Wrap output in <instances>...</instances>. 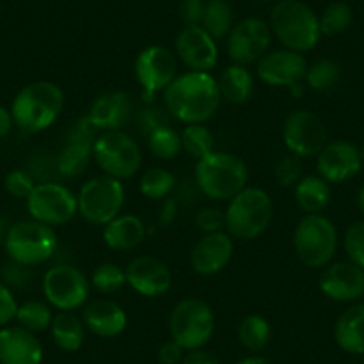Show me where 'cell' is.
<instances>
[{
  "mask_svg": "<svg viewBox=\"0 0 364 364\" xmlns=\"http://www.w3.org/2000/svg\"><path fill=\"white\" fill-rule=\"evenodd\" d=\"M163 93L170 117L186 125L205 124L215 117L222 104L218 82L208 72L177 75Z\"/></svg>",
  "mask_w": 364,
  "mask_h": 364,
  "instance_id": "cell-1",
  "label": "cell"
},
{
  "mask_svg": "<svg viewBox=\"0 0 364 364\" xmlns=\"http://www.w3.org/2000/svg\"><path fill=\"white\" fill-rule=\"evenodd\" d=\"M272 34L289 50L306 54L321 38L320 16L302 0H277L269 13Z\"/></svg>",
  "mask_w": 364,
  "mask_h": 364,
  "instance_id": "cell-2",
  "label": "cell"
},
{
  "mask_svg": "<svg viewBox=\"0 0 364 364\" xmlns=\"http://www.w3.org/2000/svg\"><path fill=\"white\" fill-rule=\"evenodd\" d=\"M65 107V93L48 80L27 84L16 93L11 104L13 122L23 132H41L50 127Z\"/></svg>",
  "mask_w": 364,
  "mask_h": 364,
  "instance_id": "cell-3",
  "label": "cell"
},
{
  "mask_svg": "<svg viewBox=\"0 0 364 364\" xmlns=\"http://www.w3.org/2000/svg\"><path fill=\"white\" fill-rule=\"evenodd\" d=\"M195 182L208 198L225 202L247 188L248 168L234 154L211 152L195 164Z\"/></svg>",
  "mask_w": 364,
  "mask_h": 364,
  "instance_id": "cell-4",
  "label": "cell"
},
{
  "mask_svg": "<svg viewBox=\"0 0 364 364\" xmlns=\"http://www.w3.org/2000/svg\"><path fill=\"white\" fill-rule=\"evenodd\" d=\"M273 218L272 197L261 188H245L230 198L225 209V229L230 237L250 241L262 236Z\"/></svg>",
  "mask_w": 364,
  "mask_h": 364,
  "instance_id": "cell-5",
  "label": "cell"
},
{
  "mask_svg": "<svg viewBox=\"0 0 364 364\" xmlns=\"http://www.w3.org/2000/svg\"><path fill=\"white\" fill-rule=\"evenodd\" d=\"M339 236L334 222L325 215H306L293 232L296 257L307 268H325L338 252Z\"/></svg>",
  "mask_w": 364,
  "mask_h": 364,
  "instance_id": "cell-6",
  "label": "cell"
},
{
  "mask_svg": "<svg viewBox=\"0 0 364 364\" xmlns=\"http://www.w3.org/2000/svg\"><path fill=\"white\" fill-rule=\"evenodd\" d=\"M168 328L171 339L186 352L204 348L215 334V313L204 300L184 299L171 309Z\"/></svg>",
  "mask_w": 364,
  "mask_h": 364,
  "instance_id": "cell-7",
  "label": "cell"
},
{
  "mask_svg": "<svg viewBox=\"0 0 364 364\" xmlns=\"http://www.w3.org/2000/svg\"><path fill=\"white\" fill-rule=\"evenodd\" d=\"M9 259L23 266H36L48 261L58 248V236L54 227L36 220H22L13 223L4 241Z\"/></svg>",
  "mask_w": 364,
  "mask_h": 364,
  "instance_id": "cell-8",
  "label": "cell"
},
{
  "mask_svg": "<svg viewBox=\"0 0 364 364\" xmlns=\"http://www.w3.org/2000/svg\"><path fill=\"white\" fill-rule=\"evenodd\" d=\"M124 204V184L109 175L90 178L77 195V213L91 225H107L122 215Z\"/></svg>",
  "mask_w": 364,
  "mask_h": 364,
  "instance_id": "cell-9",
  "label": "cell"
},
{
  "mask_svg": "<svg viewBox=\"0 0 364 364\" xmlns=\"http://www.w3.org/2000/svg\"><path fill=\"white\" fill-rule=\"evenodd\" d=\"M93 161L104 175L124 181L134 177L143 163L139 143L124 131L102 132L93 143Z\"/></svg>",
  "mask_w": 364,
  "mask_h": 364,
  "instance_id": "cell-10",
  "label": "cell"
},
{
  "mask_svg": "<svg viewBox=\"0 0 364 364\" xmlns=\"http://www.w3.org/2000/svg\"><path fill=\"white\" fill-rule=\"evenodd\" d=\"M306 55L300 52L281 48V50L266 52L255 63V73L259 80L273 87H288L295 97H302V82L307 73Z\"/></svg>",
  "mask_w": 364,
  "mask_h": 364,
  "instance_id": "cell-11",
  "label": "cell"
},
{
  "mask_svg": "<svg viewBox=\"0 0 364 364\" xmlns=\"http://www.w3.org/2000/svg\"><path fill=\"white\" fill-rule=\"evenodd\" d=\"M41 288L47 302L58 311L79 309L90 296V281L72 264H58L47 269Z\"/></svg>",
  "mask_w": 364,
  "mask_h": 364,
  "instance_id": "cell-12",
  "label": "cell"
},
{
  "mask_svg": "<svg viewBox=\"0 0 364 364\" xmlns=\"http://www.w3.org/2000/svg\"><path fill=\"white\" fill-rule=\"evenodd\" d=\"M26 202L31 218L48 227L65 225L77 215V195L59 182L36 184Z\"/></svg>",
  "mask_w": 364,
  "mask_h": 364,
  "instance_id": "cell-13",
  "label": "cell"
},
{
  "mask_svg": "<svg viewBox=\"0 0 364 364\" xmlns=\"http://www.w3.org/2000/svg\"><path fill=\"white\" fill-rule=\"evenodd\" d=\"M134 75L141 86L143 100L150 104L152 97L166 90L177 77V58L163 45H150L136 58Z\"/></svg>",
  "mask_w": 364,
  "mask_h": 364,
  "instance_id": "cell-14",
  "label": "cell"
},
{
  "mask_svg": "<svg viewBox=\"0 0 364 364\" xmlns=\"http://www.w3.org/2000/svg\"><path fill=\"white\" fill-rule=\"evenodd\" d=\"M272 29L262 18H243L234 23L227 36V54L234 65H255L272 45Z\"/></svg>",
  "mask_w": 364,
  "mask_h": 364,
  "instance_id": "cell-15",
  "label": "cell"
},
{
  "mask_svg": "<svg viewBox=\"0 0 364 364\" xmlns=\"http://www.w3.org/2000/svg\"><path fill=\"white\" fill-rule=\"evenodd\" d=\"M282 139L289 154L300 159L316 157L327 145V129L321 118L313 111H293L282 125Z\"/></svg>",
  "mask_w": 364,
  "mask_h": 364,
  "instance_id": "cell-16",
  "label": "cell"
},
{
  "mask_svg": "<svg viewBox=\"0 0 364 364\" xmlns=\"http://www.w3.org/2000/svg\"><path fill=\"white\" fill-rule=\"evenodd\" d=\"M175 54L190 72H208L218 65V41L200 26H186L175 38Z\"/></svg>",
  "mask_w": 364,
  "mask_h": 364,
  "instance_id": "cell-17",
  "label": "cell"
},
{
  "mask_svg": "<svg viewBox=\"0 0 364 364\" xmlns=\"http://www.w3.org/2000/svg\"><path fill=\"white\" fill-rule=\"evenodd\" d=\"M363 168L360 149L345 139L327 141L316 156V170L328 184H343L355 177Z\"/></svg>",
  "mask_w": 364,
  "mask_h": 364,
  "instance_id": "cell-18",
  "label": "cell"
},
{
  "mask_svg": "<svg viewBox=\"0 0 364 364\" xmlns=\"http://www.w3.org/2000/svg\"><path fill=\"white\" fill-rule=\"evenodd\" d=\"M320 289L327 299L339 304H355L364 296V269L352 261L325 266Z\"/></svg>",
  "mask_w": 364,
  "mask_h": 364,
  "instance_id": "cell-19",
  "label": "cell"
},
{
  "mask_svg": "<svg viewBox=\"0 0 364 364\" xmlns=\"http://www.w3.org/2000/svg\"><path fill=\"white\" fill-rule=\"evenodd\" d=\"M134 113V102L125 91H106L97 97L86 113V122L97 132L122 131Z\"/></svg>",
  "mask_w": 364,
  "mask_h": 364,
  "instance_id": "cell-20",
  "label": "cell"
},
{
  "mask_svg": "<svg viewBox=\"0 0 364 364\" xmlns=\"http://www.w3.org/2000/svg\"><path fill=\"white\" fill-rule=\"evenodd\" d=\"M127 284L146 299H157L171 288V272L163 261L150 255L134 257L125 268Z\"/></svg>",
  "mask_w": 364,
  "mask_h": 364,
  "instance_id": "cell-21",
  "label": "cell"
},
{
  "mask_svg": "<svg viewBox=\"0 0 364 364\" xmlns=\"http://www.w3.org/2000/svg\"><path fill=\"white\" fill-rule=\"evenodd\" d=\"M232 254L234 243L229 234L223 232V230L204 234L191 250V268L197 275L211 277V275H216L229 264Z\"/></svg>",
  "mask_w": 364,
  "mask_h": 364,
  "instance_id": "cell-22",
  "label": "cell"
},
{
  "mask_svg": "<svg viewBox=\"0 0 364 364\" xmlns=\"http://www.w3.org/2000/svg\"><path fill=\"white\" fill-rule=\"evenodd\" d=\"M43 346L36 334L20 325L0 328V364H41Z\"/></svg>",
  "mask_w": 364,
  "mask_h": 364,
  "instance_id": "cell-23",
  "label": "cell"
},
{
  "mask_svg": "<svg viewBox=\"0 0 364 364\" xmlns=\"http://www.w3.org/2000/svg\"><path fill=\"white\" fill-rule=\"evenodd\" d=\"M82 321L91 334L99 338H117L127 327V314L120 304L109 299L91 300L84 306Z\"/></svg>",
  "mask_w": 364,
  "mask_h": 364,
  "instance_id": "cell-24",
  "label": "cell"
},
{
  "mask_svg": "<svg viewBox=\"0 0 364 364\" xmlns=\"http://www.w3.org/2000/svg\"><path fill=\"white\" fill-rule=\"evenodd\" d=\"M336 345L352 355H364V304L346 307L334 325Z\"/></svg>",
  "mask_w": 364,
  "mask_h": 364,
  "instance_id": "cell-25",
  "label": "cell"
},
{
  "mask_svg": "<svg viewBox=\"0 0 364 364\" xmlns=\"http://www.w3.org/2000/svg\"><path fill=\"white\" fill-rule=\"evenodd\" d=\"M145 223L136 215H118L104 225V243L113 250H134L145 240Z\"/></svg>",
  "mask_w": 364,
  "mask_h": 364,
  "instance_id": "cell-26",
  "label": "cell"
},
{
  "mask_svg": "<svg viewBox=\"0 0 364 364\" xmlns=\"http://www.w3.org/2000/svg\"><path fill=\"white\" fill-rule=\"evenodd\" d=\"M220 87L222 100L229 104H245L250 100L255 90V77L247 66L230 65L222 72V75L216 79Z\"/></svg>",
  "mask_w": 364,
  "mask_h": 364,
  "instance_id": "cell-27",
  "label": "cell"
},
{
  "mask_svg": "<svg viewBox=\"0 0 364 364\" xmlns=\"http://www.w3.org/2000/svg\"><path fill=\"white\" fill-rule=\"evenodd\" d=\"M331 184L320 175L302 177L295 186V202L306 215H320L331 204Z\"/></svg>",
  "mask_w": 364,
  "mask_h": 364,
  "instance_id": "cell-28",
  "label": "cell"
},
{
  "mask_svg": "<svg viewBox=\"0 0 364 364\" xmlns=\"http://www.w3.org/2000/svg\"><path fill=\"white\" fill-rule=\"evenodd\" d=\"M48 331L58 348L65 352H77L86 339V325L82 318L77 316L73 311H59L58 314H54Z\"/></svg>",
  "mask_w": 364,
  "mask_h": 364,
  "instance_id": "cell-29",
  "label": "cell"
},
{
  "mask_svg": "<svg viewBox=\"0 0 364 364\" xmlns=\"http://www.w3.org/2000/svg\"><path fill=\"white\" fill-rule=\"evenodd\" d=\"M93 161V143L66 138L65 146L55 159L58 171L66 178H75L87 170Z\"/></svg>",
  "mask_w": 364,
  "mask_h": 364,
  "instance_id": "cell-30",
  "label": "cell"
},
{
  "mask_svg": "<svg viewBox=\"0 0 364 364\" xmlns=\"http://www.w3.org/2000/svg\"><path fill=\"white\" fill-rule=\"evenodd\" d=\"M200 27L216 41L227 40L234 27V11L227 0H208Z\"/></svg>",
  "mask_w": 364,
  "mask_h": 364,
  "instance_id": "cell-31",
  "label": "cell"
},
{
  "mask_svg": "<svg viewBox=\"0 0 364 364\" xmlns=\"http://www.w3.org/2000/svg\"><path fill=\"white\" fill-rule=\"evenodd\" d=\"M237 339L252 353H261L272 339V327L261 314H248L237 325Z\"/></svg>",
  "mask_w": 364,
  "mask_h": 364,
  "instance_id": "cell-32",
  "label": "cell"
},
{
  "mask_svg": "<svg viewBox=\"0 0 364 364\" xmlns=\"http://www.w3.org/2000/svg\"><path fill=\"white\" fill-rule=\"evenodd\" d=\"M15 320L18 321L20 327L33 332V334H38V332H45L50 328L54 313H52L50 304L40 302V300H29V302L18 306Z\"/></svg>",
  "mask_w": 364,
  "mask_h": 364,
  "instance_id": "cell-33",
  "label": "cell"
},
{
  "mask_svg": "<svg viewBox=\"0 0 364 364\" xmlns=\"http://www.w3.org/2000/svg\"><path fill=\"white\" fill-rule=\"evenodd\" d=\"M175 184H177V178L171 171L154 166L143 171L139 178V191L143 197L150 200H163L175 190Z\"/></svg>",
  "mask_w": 364,
  "mask_h": 364,
  "instance_id": "cell-34",
  "label": "cell"
},
{
  "mask_svg": "<svg viewBox=\"0 0 364 364\" xmlns=\"http://www.w3.org/2000/svg\"><path fill=\"white\" fill-rule=\"evenodd\" d=\"M182 150L193 159H202L215 152V134L204 124H190L181 134Z\"/></svg>",
  "mask_w": 364,
  "mask_h": 364,
  "instance_id": "cell-35",
  "label": "cell"
},
{
  "mask_svg": "<svg viewBox=\"0 0 364 364\" xmlns=\"http://www.w3.org/2000/svg\"><path fill=\"white\" fill-rule=\"evenodd\" d=\"M146 141H149L150 152H152L154 157H157V159L171 161L182 152L181 132L175 131L171 125H161V127L154 129V131L146 136Z\"/></svg>",
  "mask_w": 364,
  "mask_h": 364,
  "instance_id": "cell-36",
  "label": "cell"
},
{
  "mask_svg": "<svg viewBox=\"0 0 364 364\" xmlns=\"http://www.w3.org/2000/svg\"><path fill=\"white\" fill-rule=\"evenodd\" d=\"M339 80H341V66L334 59H318L307 66L306 82L311 90L323 93L338 86Z\"/></svg>",
  "mask_w": 364,
  "mask_h": 364,
  "instance_id": "cell-37",
  "label": "cell"
},
{
  "mask_svg": "<svg viewBox=\"0 0 364 364\" xmlns=\"http://www.w3.org/2000/svg\"><path fill=\"white\" fill-rule=\"evenodd\" d=\"M352 22L353 11L350 4H346L343 0L331 2L320 16L321 36H338V34H343L345 31L350 29Z\"/></svg>",
  "mask_w": 364,
  "mask_h": 364,
  "instance_id": "cell-38",
  "label": "cell"
},
{
  "mask_svg": "<svg viewBox=\"0 0 364 364\" xmlns=\"http://www.w3.org/2000/svg\"><path fill=\"white\" fill-rule=\"evenodd\" d=\"M125 284H127L125 269L117 262H104V264L97 266V269L91 275V286L99 289L100 293H106V295L120 291Z\"/></svg>",
  "mask_w": 364,
  "mask_h": 364,
  "instance_id": "cell-39",
  "label": "cell"
},
{
  "mask_svg": "<svg viewBox=\"0 0 364 364\" xmlns=\"http://www.w3.org/2000/svg\"><path fill=\"white\" fill-rule=\"evenodd\" d=\"M343 245H345L348 261H352L353 264L360 266L364 269V220L363 222L352 223L346 229Z\"/></svg>",
  "mask_w": 364,
  "mask_h": 364,
  "instance_id": "cell-40",
  "label": "cell"
},
{
  "mask_svg": "<svg viewBox=\"0 0 364 364\" xmlns=\"http://www.w3.org/2000/svg\"><path fill=\"white\" fill-rule=\"evenodd\" d=\"M302 171H304V164L302 159L299 156H289L282 157L281 161L277 163V168H275V178L281 186L289 188V186H296V182L302 178Z\"/></svg>",
  "mask_w": 364,
  "mask_h": 364,
  "instance_id": "cell-41",
  "label": "cell"
},
{
  "mask_svg": "<svg viewBox=\"0 0 364 364\" xmlns=\"http://www.w3.org/2000/svg\"><path fill=\"white\" fill-rule=\"evenodd\" d=\"M4 186L6 191L11 197L20 198V200H27V197L33 193L36 184H34V178L26 170H13L6 175Z\"/></svg>",
  "mask_w": 364,
  "mask_h": 364,
  "instance_id": "cell-42",
  "label": "cell"
},
{
  "mask_svg": "<svg viewBox=\"0 0 364 364\" xmlns=\"http://www.w3.org/2000/svg\"><path fill=\"white\" fill-rule=\"evenodd\" d=\"M195 223L204 234L220 232L225 227V213L218 208H204L195 216Z\"/></svg>",
  "mask_w": 364,
  "mask_h": 364,
  "instance_id": "cell-43",
  "label": "cell"
},
{
  "mask_svg": "<svg viewBox=\"0 0 364 364\" xmlns=\"http://www.w3.org/2000/svg\"><path fill=\"white\" fill-rule=\"evenodd\" d=\"M168 118H170V113L161 107H146L141 113L138 114V127L141 129L143 134L149 136L154 129L161 127V125H168Z\"/></svg>",
  "mask_w": 364,
  "mask_h": 364,
  "instance_id": "cell-44",
  "label": "cell"
},
{
  "mask_svg": "<svg viewBox=\"0 0 364 364\" xmlns=\"http://www.w3.org/2000/svg\"><path fill=\"white\" fill-rule=\"evenodd\" d=\"M16 311H18V302H16L11 288L0 281V328L8 327L15 320Z\"/></svg>",
  "mask_w": 364,
  "mask_h": 364,
  "instance_id": "cell-45",
  "label": "cell"
},
{
  "mask_svg": "<svg viewBox=\"0 0 364 364\" xmlns=\"http://www.w3.org/2000/svg\"><path fill=\"white\" fill-rule=\"evenodd\" d=\"M208 0H181L178 15L186 26H200Z\"/></svg>",
  "mask_w": 364,
  "mask_h": 364,
  "instance_id": "cell-46",
  "label": "cell"
},
{
  "mask_svg": "<svg viewBox=\"0 0 364 364\" xmlns=\"http://www.w3.org/2000/svg\"><path fill=\"white\" fill-rule=\"evenodd\" d=\"M2 279H4L2 282H4L6 286H9V288H23V286L31 281L29 266H23L11 261L9 264L4 266V269H2Z\"/></svg>",
  "mask_w": 364,
  "mask_h": 364,
  "instance_id": "cell-47",
  "label": "cell"
},
{
  "mask_svg": "<svg viewBox=\"0 0 364 364\" xmlns=\"http://www.w3.org/2000/svg\"><path fill=\"white\" fill-rule=\"evenodd\" d=\"M184 355H186V350L173 339L164 341L159 346V352H157V359H159L161 364H181Z\"/></svg>",
  "mask_w": 364,
  "mask_h": 364,
  "instance_id": "cell-48",
  "label": "cell"
},
{
  "mask_svg": "<svg viewBox=\"0 0 364 364\" xmlns=\"http://www.w3.org/2000/svg\"><path fill=\"white\" fill-rule=\"evenodd\" d=\"M181 364H222L220 363L218 357L215 353L208 352L204 348H198V350H190L186 352L184 359H182Z\"/></svg>",
  "mask_w": 364,
  "mask_h": 364,
  "instance_id": "cell-49",
  "label": "cell"
},
{
  "mask_svg": "<svg viewBox=\"0 0 364 364\" xmlns=\"http://www.w3.org/2000/svg\"><path fill=\"white\" fill-rule=\"evenodd\" d=\"M13 125H15V122H13L11 111L6 109L4 106H0V138H6Z\"/></svg>",
  "mask_w": 364,
  "mask_h": 364,
  "instance_id": "cell-50",
  "label": "cell"
},
{
  "mask_svg": "<svg viewBox=\"0 0 364 364\" xmlns=\"http://www.w3.org/2000/svg\"><path fill=\"white\" fill-rule=\"evenodd\" d=\"M236 364H272V363H269V360L266 359V357L257 355V353H252V355L243 357V359H241V360H237Z\"/></svg>",
  "mask_w": 364,
  "mask_h": 364,
  "instance_id": "cell-51",
  "label": "cell"
},
{
  "mask_svg": "<svg viewBox=\"0 0 364 364\" xmlns=\"http://www.w3.org/2000/svg\"><path fill=\"white\" fill-rule=\"evenodd\" d=\"M9 229H11V223H9V220L6 218L4 215H0V245H4Z\"/></svg>",
  "mask_w": 364,
  "mask_h": 364,
  "instance_id": "cell-52",
  "label": "cell"
},
{
  "mask_svg": "<svg viewBox=\"0 0 364 364\" xmlns=\"http://www.w3.org/2000/svg\"><path fill=\"white\" fill-rule=\"evenodd\" d=\"M173 215H175V200H168L166 204H164V213H163V223H170L171 220H173Z\"/></svg>",
  "mask_w": 364,
  "mask_h": 364,
  "instance_id": "cell-53",
  "label": "cell"
},
{
  "mask_svg": "<svg viewBox=\"0 0 364 364\" xmlns=\"http://www.w3.org/2000/svg\"><path fill=\"white\" fill-rule=\"evenodd\" d=\"M357 208H359L360 215L364 216V184L360 186L359 193H357Z\"/></svg>",
  "mask_w": 364,
  "mask_h": 364,
  "instance_id": "cell-54",
  "label": "cell"
},
{
  "mask_svg": "<svg viewBox=\"0 0 364 364\" xmlns=\"http://www.w3.org/2000/svg\"><path fill=\"white\" fill-rule=\"evenodd\" d=\"M360 157H363V164H364V143L363 146H360Z\"/></svg>",
  "mask_w": 364,
  "mask_h": 364,
  "instance_id": "cell-55",
  "label": "cell"
},
{
  "mask_svg": "<svg viewBox=\"0 0 364 364\" xmlns=\"http://www.w3.org/2000/svg\"><path fill=\"white\" fill-rule=\"evenodd\" d=\"M261 2H269V0H261Z\"/></svg>",
  "mask_w": 364,
  "mask_h": 364,
  "instance_id": "cell-56",
  "label": "cell"
},
{
  "mask_svg": "<svg viewBox=\"0 0 364 364\" xmlns=\"http://www.w3.org/2000/svg\"><path fill=\"white\" fill-rule=\"evenodd\" d=\"M363 364H364V355H363Z\"/></svg>",
  "mask_w": 364,
  "mask_h": 364,
  "instance_id": "cell-57",
  "label": "cell"
}]
</instances>
